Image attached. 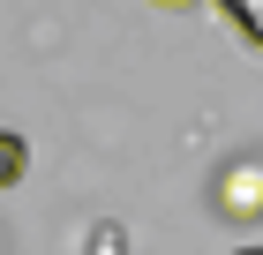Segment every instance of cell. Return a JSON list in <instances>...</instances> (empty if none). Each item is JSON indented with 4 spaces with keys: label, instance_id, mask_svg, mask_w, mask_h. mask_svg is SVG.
<instances>
[{
    "label": "cell",
    "instance_id": "obj_4",
    "mask_svg": "<svg viewBox=\"0 0 263 255\" xmlns=\"http://www.w3.org/2000/svg\"><path fill=\"white\" fill-rule=\"evenodd\" d=\"M90 255H128V233L121 225H98V233H90Z\"/></svg>",
    "mask_w": 263,
    "mask_h": 255
},
{
    "label": "cell",
    "instance_id": "obj_6",
    "mask_svg": "<svg viewBox=\"0 0 263 255\" xmlns=\"http://www.w3.org/2000/svg\"><path fill=\"white\" fill-rule=\"evenodd\" d=\"M241 255H263V248H241Z\"/></svg>",
    "mask_w": 263,
    "mask_h": 255
},
{
    "label": "cell",
    "instance_id": "obj_3",
    "mask_svg": "<svg viewBox=\"0 0 263 255\" xmlns=\"http://www.w3.org/2000/svg\"><path fill=\"white\" fill-rule=\"evenodd\" d=\"M226 15L241 23V38H256V45H263V0H226Z\"/></svg>",
    "mask_w": 263,
    "mask_h": 255
},
{
    "label": "cell",
    "instance_id": "obj_2",
    "mask_svg": "<svg viewBox=\"0 0 263 255\" xmlns=\"http://www.w3.org/2000/svg\"><path fill=\"white\" fill-rule=\"evenodd\" d=\"M23 165H30L23 135H8V128H0V188H15V180H23Z\"/></svg>",
    "mask_w": 263,
    "mask_h": 255
},
{
    "label": "cell",
    "instance_id": "obj_5",
    "mask_svg": "<svg viewBox=\"0 0 263 255\" xmlns=\"http://www.w3.org/2000/svg\"><path fill=\"white\" fill-rule=\"evenodd\" d=\"M158 8H203V0H158Z\"/></svg>",
    "mask_w": 263,
    "mask_h": 255
},
{
    "label": "cell",
    "instance_id": "obj_1",
    "mask_svg": "<svg viewBox=\"0 0 263 255\" xmlns=\"http://www.w3.org/2000/svg\"><path fill=\"white\" fill-rule=\"evenodd\" d=\"M211 210L233 218V225H256V218H263V158L218 165V180H211Z\"/></svg>",
    "mask_w": 263,
    "mask_h": 255
}]
</instances>
